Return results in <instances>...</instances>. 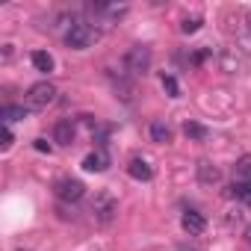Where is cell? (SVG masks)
<instances>
[{"instance_id": "1", "label": "cell", "mask_w": 251, "mask_h": 251, "mask_svg": "<svg viewBox=\"0 0 251 251\" xmlns=\"http://www.w3.org/2000/svg\"><path fill=\"white\" fill-rule=\"evenodd\" d=\"M62 39H65V45L71 50H86V48H92L98 42V27H92L89 21H71Z\"/></svg>"}, {"instance_id": "2", "label": "cell", "mask_w": 251, "mask_h": 251, "mask_svg": "<svg viewBox=\"0 0 251 251\" xmlns=\"http://www.w3.org/2000/svg\"><path fill=\"white\" fill-rule=\"evenodd\" d=\"M124 68H127V74H133V77L148 74V68H151V48L148 45H133L127 53H124Z\"/></svg>"}, {"instance_id": "3", "label": "cell", "mask_w": 251, "mask_h": 251, "mask_svg": "<svg viewBox=\"0 0 251 251\" xmlns=\"http://www.w3.org/2000/svg\"><path fill=\"white\" fill-rule=\"evenodd\" d=\"M56 100V86L50 80H42L27 89V109H48Z\"/></svg>"}, {"instance_id": "4", "label": "cell", "mask_w": 251, "mask_h": 251, "mask_svg": "<svg viewBox=\"0 0 251 251\" xmlns=\"http://www.w3.org/2000/svg\"><path fill=\"white\" fill-rule=\"evenodd\" d=\"M92 216H95L98 225H109V222L118 216V201H115V195L106 192V189L98 192L95 201H92Z\"/></svg>"}, {"instance_id": "5", "label": "cell", "mask_w": 251, "mask_h": 251, "mask_svg": "<svg viewBox=\"0 0 251 251\" xmlns=\"http://www.w3.org/2000/svg\"><path fill=\"white\" fill-rule=\"evenodd\" d=\"M53 192H56V198H59V201L74 204V201H80V198L86 195V186H83L77 177H59V180L53 183Z\"/></svg>"}, {"instance_id": "6", "label": "cell", "mask_w": 251, "mask_h": 251, "mask_svg": "<svg viewBox=\"0 0 251 251\" xmlns=\"http://www.w3.org/2000/svg\"><path fill=\"white\" fill-rule=\"evenodd\" d=\"M74 136H77V127H74L71 118H59V121L53 124V142H56V145H71Z\"/></svg>"}, {"instance_id": "7", "label": "cell", "mask_w": 251, "mask_h": 251, "mask_svg": "<svg viewBox=\"0 0 251 251\" xmlns=\"http://www.w3.org/2000/svg\"><path fill=\"white\" fill-rule=\"evenodd\" d=\"M180 225H183V230H186L189 236H198V233H204L207 219H204L198 210H186V213H183V219H180Z\"/></svg>"}, {"instance_id": "8", "label": "cell", "mask_w": 251, "mask_h": 251, "mask_svg": "<svg viewBox=\"0 0 251 251\" xmlns=\"http://www.w3.org/2000/svg\"><path fill=\"white\" fill-rule=\"evenodd\" d=\"M83 169H86V172H106V169H109V154H106L103 148L92 151V154L83 160Z\"/></svg>"}, {"instance_id": "9", "label": "cell", "mask_w": 251, "mask_h": 251, "mask_svg": "<svg viewBox=\"0 0 251 251\" xmlns=\"http://www.w3.org/2000/svg\"><path fill=\"white\" fill-rule=\"evenodd\" d=\"M127 175H130L133 180H151V177H154V169L148 166V160L133 157V160L127 163Z\"/></svg>"}, {"instance_id": "10", "label": "cell", "mask_w": 251, "mask_h": 251, "mask_svg": "<svg viewBox=\"0 0 251 251\" xmlns=\"http://www.w3.org/2000/svg\"><path fill=\"white\" fill-rule=\"evenodd\" d=\"M198 180H201L204 186H213V183L222 180V172H219L210 160H201V163H198Z\"/></svg>"}, {"instance_id": "11", "label": "cell", "mask_w": 251, "mask_h": 251, "mask_svg": "<svg viewBox=\"0 0 251 251\" xmlns=\"http://www.w3.org/2000/svg\"><path fill=\"white\" fill-rule=\"evenodd\" d=\"M148 136H151V142H157V145H166V142H172V127H169L166 121H151Z\"/></svg>"}, {"instance_id": "12", "label": "cell", "mask_w": 251, "mask_h": 251, "mask_svg": "<svg viewBox=\"0 0 251 251\" xmlns=\"http://www.w3.org/2000/svg\"><path fill=\"white\" fill-rule=\"evenodd\" d=\"M227 195L251 207V177H248V180H233V186H230V192H227Z\"/></svg>"}, {"instance_id": "13", "label": "cell", "mask_w": 251, "mask_h": 251, "mask_svg": "<svg viewBox=\"0 0 251 251\" xmlns=\"http://www.w3.org/2000/svg\"><path fill=\"white\" fill-rule=\"evenodd\" d=\"M33 68L36 71H42V74H50L53 71V56L48 53V50H33Z\"/></svg>"}, {"instance_id": "14", "label": "cell", "mask_w": 251, "mask_h": 251, "mask_svg": "<svg viewBox=\"0 0 251 251\" xmlns=\"http://www.w3.org/2000/svg\"><path fill=\"white\" fill-rule=\"evenodd\" d=\"M27 106H18V103H6L3 109H0V118H3V124H9V121H21V118H27Z\"/></svg>"}, {"instance_id": "15", "label": "cell", "mask_w": 251, "mask_h": 251, "mask_svg": "<svg viewBox=\"0 0 251 251\" xmlns=\"http://www.w3.org/2000/svg\"><path fill=\"white\" fill-rule=\"evenodd\" d=\"M233 175H236V180H248V177H251V154H245V157L236 160Z\"/></svg>"}, {"instance_id": "16", "label": "cell", "mask_w": 251, "mask_h": 251, "mask_svg": "<svg viewBox=\"0 0 251 251\" xmlns=\"http://www.w3.org/2000/svg\"><path fill=\"white\" fill-rule=\"evenodd\" d=\"M183 133L189 139H195V142H204L207 139V127H201V124H195V121H186L183 124Z\"/></svg>"}, {"instance_id": "17", "label": "cell", "mask_w": 251, "mask_h": 251, "mask_svg": "<svg viewBox=\"0 0 251 251\" xmlns=\"http://www.w3.org/2000/svg\"><path fill=\"white\" fill-rule=\"evenodd\" d=\"M201 24H204V18H201V15H192V18L186 15V18L180 21V33H186V36H189V33H198V30H201Z\"/></svg>"}, {"instance_id": "18", "label": "cell", "mask_w": 251, "mask_h": 251, "mask_svg": "<svg viewBox=\"0 0 251 251\" xmlns=\"http://www.w3.org/2000/svg\"><path fill=\"white\" fill-rule=\"evenodd\" d=\"M163 89L169 92V98H180V86H177V80L172 74H163Z\"/></svg>"}, {"instance_id": "19", "label": "cell", "mask_w": 251, "mask_h": 251, "mask_svg": "<svg viewBox=\"0 0 251 251\" xmlns=\"http://www.w3.org/2000/svg\"><path fill=\"white\" fill-rule=\"evenodd\" d=\"M9 145H12V130H9V124H3V142H0V148L6 151Z\"/></svg>"}, {"instance_id": "20", "label": "cell", "mask_w": 251, "mask_h": 251, "mask_svg": "<svg viewBox=\"0 0 251 251\" xmlns=\"http://www.w3.org/2000/svg\"><path fill=\"white\" fill-rule=\"evenodd\" d=\"M36 151H48V154H50V145H48L45 139H36Z\"/></svg>"}, {"instance_id": "21", "label": "cell", "mask_w": 251, "mask_h": 251, "mask_svg": "<svg viewBox=\"0 0 251 251\" xmlns=\"http://www.w3.org/2000/svg\"><path fill=\"white\" fill-rule=\"evenodd\" d=\"M242 236H245V242H248V245H251V225H248V227H245V233H242Z\"/></svg>"}, {"instance_id": "22", "label": "cell", "mask_w": 251, "mask_h": 251, "mask_svg": "<svg viewBox=\"0 0 251 251\" xmlns=\"http://www.w3.org/2000/svg\"><path fill=\"white\" fill-rule=\"evenodd\" d=\"M177 251H198V248H192V245H180Z\"/></svg>"}]
</instances>
